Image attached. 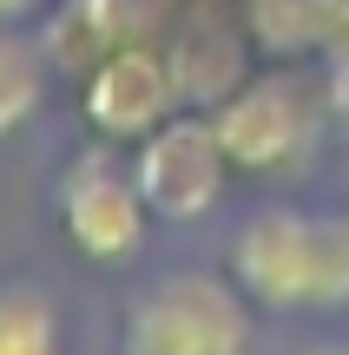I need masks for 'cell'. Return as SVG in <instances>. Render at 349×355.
<instances>
[{
	"label": "cell",
	"mask_w": 349,
	"mask_h": 355,
	"mask_svg": "<svg viewBox=\"0 0 349 355\" xmlns=\"http://www.w3.org/2000/svg\"><path fill=\"white\" fill-rule=\"evenodd\" d=\"M231 277L257 309H349V204L343 211H297L264 204L231 237Z\"/></svg>",
	"instance_id": "cell-1"
},
{
	"label": "cell",
	"mask_w": 349,
	"mask_h": 355,
	"mask_svg": "<svg viewBox=\"0 0 349 355\" xmlns=\"http://www.w3.org/2000/svg\"><path fill=\"white\" fill-rule=\"evenodd\" d=\"M323 119H330V92L310 86L290 66H250L218 105H211V125L218 145L231 158L237 178L250 184H271V178H303L323 145Z\"/></svg>",
	"instance_id": "cell-2"
},
{
	"label": "cell",
	"mask_w": 349,
	"mask_h": 355,
	"mask_svg": "<svg viewBox=\"0 0 349 355\" xmlns=\"http://www.w3.org/2000/svg\"><path fill=\"white\" fill-rule=\"evenodd\" d=\"M119 355H257V303L218 270H165L119 316Z\"/></svg>",
	"instance_id": "cell-3"
},
{
	"label": "cell",
	"mask_w": 349,
	"mask_h": 355,
	"mask_svg": "<svg viewBox=\"0 0 349 355\" xmlns=\"http://www.w3.org/2000/svg\"><path fill=\"white\" fill-rule=\"evenodd\" d=\"M53 217H60V237L73 243V257L86 263H132L145 250V230L158 224L152 204H145L139 178H132V158L119 165L112 145H92L53 184Z\"/></svg>",
	"instance_id": "cell-4"
},
{
	"label": "cell",
	"mask_w": 349,
	"mask_h": 355,
	"mask_svg": "<svg viewBox=\"0 0 349 355\" xmlns=\"http://www.w3.org/2000/svg\"><path fill=\"white\" fill-rule=\"evenodd\" d=\"M132 178H139V191H145L158 224H198V217H211L224 204L237 171L218 145L211 112L185 105V112H171L158 132H145L132 145Z\"/></svg>",
	"instance_id": "cell-5"
},
{
	"label": "cell",
	"mask_w": 349,
	"mask_h": 355,
	"mask_svg": "<svg viewBox=\"0 0 349 355\" xmlns=\"http://www.w3.org/2000/svg\"><path fill=\"white\" fill-rule=\"evenodd\" d=\"M79 112H86L99 145H139L145 132H158L171 112H185L178 79L165 66V46L152 40H126V46L99 53L79 73Z\"/></svg>",
	"instance_id": "cell-6"
},
{
	"label": "cell",
	"mask_w": 349,
	"mask_h": 355,
	"mask_svg": "<svg viewBox=\"0 0 349 355\" xmlns=\"http://www.w3.org/2000/svg\"><path fill=\"white\" fill-rule=\"evenodd\" d=\"M250 53L257 46H250L244 20H218V13H185V26H171V40H165V66L191 112H211L250 73Z\"/></svg>",
	"instance_id": "cell-7"
},
{
	"label": "cell",
	"mask_w": 349,
	"mask_h": 355,
	"mask_svg": "<svg viewBox=\"0 0 349 355\" xmlns=\"http://www.w3.org/2000/svg\"><path fill=\"white\" fill-rule=\"evenodd\" d=\"M152 26V0H66V13L53 20L46 53L73 73H86L99 53L126 46V40H145Z\"/></svg>",
	"instance_id": "cell-8"
},
{
	"label": "cell",
	"mask_w": 349,
	"mask_h": 355,
	"mask_svg": "<svg viewBox=\"0 0 349 355\" xmlns=\"http://www.w3.org/2000/svg\"><path fill=\"white\" fill-rule=\"evenodd\" d=\"M46 66L53 53L40 40H26L20 26H0V145L46 105Z\"/></svg>",
	"instance_id": "cell-9"
},
{
	"label": "cell",
	"mask_w": 349,
	"mask_h": 355,
	"mask_svg": "<svg viewBox=\"0 0 349 355\" xmlns=\"http://www.w3.org/2000/svg\"><path fill=\"white\" fill-rule=\"evenodd\" d=\"M0 355H66L60 309L40 283H20V277L0 283Z\"/></svg>",
	"instance_id": "cell-10"
},
{
	"label": "cell",
	"mask_w": 349,
	"mask_h": 355,
	"mask_svg": "<svg viewBox=\"0 0 349 355\" xmlns=\"http://www.w3.org/2000/svg\"><path fill=\"white\" fill-rule=\"evenodd\" d=\"M330 112H343L349 119V33L343 40H330Z\"/></svg>",
	"instance_id": "cell-11"
},
{
	"label": "cell",
	"mask_w": 349,
	"mask_h": 355,
	"mask_svg": "<svg viewBox=\"0 0 349 355\" xmlns=\"http://www.w3.org/2000/svg\"><path fill=\"white\" fill-rule=\"evenodd\" d=\"M46 7H60V0H0V26H26V20H40Z\"/></svg>",
	"instance_id": "cell-12"
},
{
	"label": "cell",
	"mask_w": 349,
	"mask_h": 355,
	"mask_svg": "<svg viewBox=\"0 0 349 355\" xmlns=\"http://www.w3.org/2000/svg\"><path fill=\"white\" fill-rule=\"evenodd\" d=\"M297 355H349V336H316V343H303Z\"/></svg>",
	"instance_id": "cell-13"
}]
</instances>
